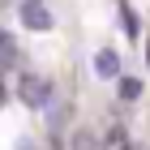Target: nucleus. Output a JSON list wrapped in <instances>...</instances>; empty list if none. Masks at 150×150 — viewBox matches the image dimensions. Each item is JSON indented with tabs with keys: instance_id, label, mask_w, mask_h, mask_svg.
Returning a JSON list of instances; mask_svg holds the SVG:
<instances>
[{
	"instance_id": "20e7f679",
	"label": "nucleus",
	"mask_w": 150,
	"mask_h": 150,
	"mask_svg": "<svg viewBox=\"0 0 150 150\" xmlns=\"http://www.w3.org/2000/svg\"><path fill=\"white\" fill-rule=\"evenodd\" d=\"M120 30H125L129 39H137V30H142V22H137V13L129 9V4H120Z\"/></svg>"
},
{
	"instance_id": "0eeeda50",
	"label": "nucleus",
	"mask_w": 150,
	"mask_h": 150,
	"mask_svg": "<svg viewBox=\"0 0 150 150\" xmlns=\"http://www.w3.org/2000/svg\"><path fill=\"white\" fill-rule=\"evenodd\" d=\"M0 103H4V86H0Z\"/></svg>"
},
{
	"instance_id": "f257e3e1",
	"label": "nucleus",
	"mask_w": 150,
	"mask_h": 150,
	"mask_svg": "<svg viewBox=\"0 0 150 150\" xmlns=\"http://www.w3.org/2000/svg\"><path fill=\"white\" fill-rule=\"evenodd\" d=\"M17 94H22V103H26V107H35V112H43V107L56 99L52 81H47V77H35V73L17 77Z\"/></svg>"
},
{
	"instance_id": "f03ea898",
	"label": "nucleus",
	"mask_w": 150,
	"mask_h": 150,
	"mask_svg": "<svg viewBox=\"0 0 150 150\" xmlns=\"http://www.w3.org/2000/svg\"><path fill=\"white\" fill-rule=\"evenodd\" d=\"M22 26L26 30H52V13L39 0H22Z\"/></svg>"
},
{
	"instance_id": "423d86ee",
	"label": "nucleus",
	"mask_w": 150,
	"mask_h": 150,
	"mask_svg": "<svg viewBox=\"0 0 150 150\" xmlns=\"http://www.w3.org/2000/svg\"><path fill=\"white\" fill-rule=\"evenodd\" d=\"M17 150H35V146H30V142H22V146H17Z\"/></svg>"
},
{
	"instance_id": "7ed1b4c3",
	"label": "nucleus",
	"mask_w": 150,
	"mask_h": 150,
	"mask_svg": "<svg viewBox=\"0 0 150 150\" xmlns=\"http://www.w3.org/2000/svg\"><path fill=\"white\" fill-rule=\"evenodd\" d=\"M94 73H99V77H120V56H116L112 47H103V52H94Z\"/></svg>"
},
{
	"instance_id": "39448f33",
	"label": "nucleus",
	"mask_w": 150,
	"mask_h": 150,
	"mask_svg": "<svg viewBox=\"0 0 150 150\" xmlns=\"http://www.w3.org/2000/svg\"><path fill=\"white\" fill-rule=\"evenodd\" d=\"M137 94H142V81H137V77H120V99H125V103L137 99Z\"/></svg>"
}]
</instances>
